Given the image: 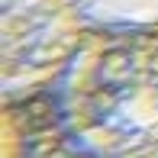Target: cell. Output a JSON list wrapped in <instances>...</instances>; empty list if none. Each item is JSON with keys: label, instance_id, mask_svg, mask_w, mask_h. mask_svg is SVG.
Returning a JSON list of instances; mask_svg holds the SVG:
<instances>
[{"label": "cell", "instance_id": "cell-1", "mask_svg": "<svg viewBox=\"0 0 158 158\" xmlns=\"http://www.w3.org/2000/svg\"><path fill=\"white\" fill-rule=\"evenodd\" d=\"M71 139L97 158H158V32L94 26L58 81Z\"/></svg>", "mask_w": 158, "mask_h": 158}, {"label": "cell", "instance_id": "cell-2", "mask_svg": "<svg viewBox=\"0 0 158 158\" xmlns=\"http://www.w3.org/2000/svg\"><path fill=\"white\" fill-rule=\"evenodd\" d=\"M77 0H0V87L10 100L61 81L90 32Z\"/></svg>", "mask_w": 158, "mask_h": 158}, {"label": "cell", "instance_id": "cell-3", "mask_svg": "<svg viewBox=\"0 0 158 158\" xmlns=\"http://www.w3.org/2000/svg\"><path fill=\"white\" fill-rule=\"evenodd\" d=\"M94 26L158 29V0H77Z\"/></svg>", "mask_w": 158, "mask_h": 158}]
</instances>
